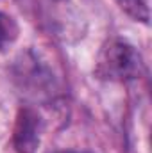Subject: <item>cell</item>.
Wrapping results in <instances>:
<instances>
[{
	"instance_id": "6da1fadb",
	"label": "cell",
	"mask_w": 152,
	"mask_h": 153,
	"mask_svg": "<svg viewBox=\"0 0 152 153\" xmlns=\"http://www.w3.org/2000/svg\"><path fill=\"white\" fill-rule=\"evenodd\" d=\"M141 71H143L141 55L132 45L122 39L111 41L100 52L99 64H97V75L100 78L125 82V80L138 78Z\"/></svg>"
},
{
	"instance_id": "7a4b0ae2",
	"label": "cell",
	"mask_w": 152,
	"mask_h": 153,
	"mask_svg": "<svg viewBox=\"0 0 152 153\" xmlns=\"http://www.w3.org/2000/svg\"><path fill=\"white\" fill-rule=\"evenodd\" d=\"M41 132H43V121L38 112L31 107L20 109L13 134L14 150L18 153H36L41 141Z\"/></svg>"
},
{
	"instance_id": "3957f363",
	"label": "cell",
	"mask_w": 152,
	"mask_h": 153,
	"mask_svg": "<svg viewBox=\"0 0 152 153\" xmlns=\"http://www.w3.org/2000/svg\"><path fill=\"white\" fill-rule=\"evenodd\" d=\"M18 23L5 13H0V52L9 48L18 38Z\"/></svg>"
},
{
	"instance_id": "277c9868",
	"label": "cell",
	"mask_w": 152,
	"mask_h": 153,
	"mask_svg": "<svg viewBox=\"0 0 152 153\" xmlns=\"http://www.w3.org/2000/svg\"><path fill=\"white\" fill-rule=\"evenodd\" d=\"M118 2L136 20H141V22L149 20V0H118Z\"/></svg>"
},
{
	"instance_id": "5b68a950",
	"label": "cell",
	"mask_w": 152,
	"mask_h": 153,
	"mask_svg": "<svg viewBox=\"0 0 152 153\" xmlns=\"http://www.w3.org/2000/svg\"><path fill=\"white\" fill-rule=\"evenodd\" d=\"M57 153H90V152H74V150H66V152H57Z\"/></svg>"
}]
</instances>
